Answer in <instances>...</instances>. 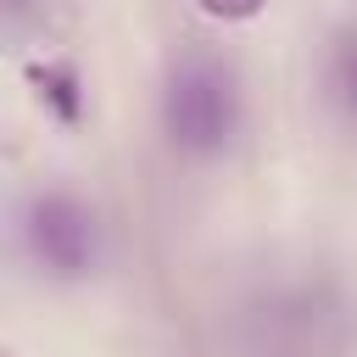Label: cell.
<instances>
[{"label":"cell","mask_w":357,"mask_h":357,"mask_svg":"<svg viewBox=\"0 0 357 357\" xmlns=\"http://www.w3.org/2000/svg\"><path fill=\"white\" fill-rule=\"evenodd\" d=\"M240 357H357V290L329 268L251 284L234 307Z\"/></svg>","instance_id":"obj_1"},{"label":"cell","mask_w":357,"mask_h":357,"mask_svg":"<svg viewBox=\"0 0 357 357\" xmlns=\"http://www.w3.org/2000/svg\"><path fill=\"white\" fill-rule=\"evenodd\" d=\"M156 128L178 162H223L245 134V78L218 50H178L156 89Z\"/></svg>","instance_id":"obj_2"},{"label":"cell","mask_w":357,"mask_h":357,"mask_svg":"<svg viewBox=\"0 0 357 357\" xmlns=\"http://www.w3.org/2000/svg\"><path fill=\"white\" fill-rule=\"evenodd\" d=\"M11 245L33 279L89 284L112 257V229L89 195L67 184H33L11 201Z\"/></svg>","instance_id":"obj_3"},{"label":"cell","mask_w":357,"mask_h":357,"mask_svg":"<svg viewBox=\"0 0 357 357\" xmlns=\"http://www.w3.org/2000/svg\"><path fill=\"white\" fill-rule=\"evenodd\" d=\"M22 84H28L33 106L56 128H78L89 117V78L78 73V61H67V56H28L22 61Z\"/></svg>","instance_id":"obj_4"},{"label":"cell","mask_w":357,"mask_h":357,"mask_svg":"<svg viewBox=\"0 0 357 357\" xmlns=\"http://www.w3.org/2000/svg\"><path fill=\"white\" fill-rule=\"evenodd\" d=\"M195 11L212 17V22H251V17L268 11V0H195Z\"/></svg>","instance_id":"obj_5"},{"label":"cell","mask_w":357,"mask_h":357,"mask_svg":"<svg viewBox=\"0 0 357 357\" xmlns=\"http://www.w3.org/2000/svg\"><path fill=\"white\" fill-rule=\"evenodd\" d=\"M33 17H39V0H0V22H6V33H11V39H17Z\"/></svg>","instance_id":"obj_6"},{"label":"cell","mask_w":357,"mask_h":357,"mask_svg":"<svg viewBox=\"0 0 357 357\" xmlns=\"http://www.w3.org/2000/svg\"><path fill=\"white\" fill-rule=\"evenodd\" d=\"M340 100L357 117V50H346V61H340Z\"/></svg>","instance_id":"obj_7"}]
</instances>
